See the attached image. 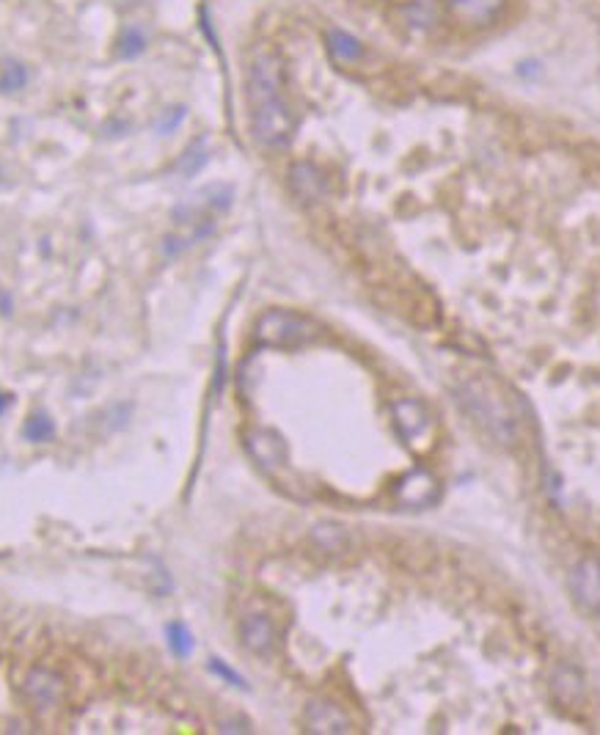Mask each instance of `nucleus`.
<instances>
[{
	"label": "nucleus",
	"instance_id": "14",
	"mask_svg": "<svg viewBox=\"0 0 600 735\" xmlns=\"http://www.w3.org/2000/svg\"><path fill=\"white\" fill-rule=\"evenodd\" d=\"M325 42H328V50H330V55H333L336 61L353 64V61H359V58L364 55L361 42H359L356 36H350L348 31H336V28H333V31H328Z\"/></svg>",
	"mask_w": 600,
	"mask_h": 735
},
{
	"label": "nucleus",
	"instance_id": "8",
	"mask_svg": "<svg viewBox=\"0 0 600 735\" xmlns=\"http://www.w3.org/2000/svg\"><path fill=\"white\" fill-rule=\"evenodd\" d=\"M303 730L306 732H317V735H341V732H350L353 730V721H350V716L341 710L336 702L314 700L303 710Z\"/></svg>",
	"mask_w": 600,
	"mask_h": 735
},
{
	"label": "nucleus",
	"instance_id": "19",
	"mask_svg": "<svg viewBox=\"0 0 600 735\" xmlns=\"http://www.w3.org/2000/svg\"><path fill=\"white\" fill-rule=\"evenodd\" d=\"M314 540L325 548V551H341L348 545V534L341 532L339 526H317L314 529Z\"/></svg>",
	"mask_w": 600,
	"mask_h": 735
},
{
	"label": "nucleus",
	"instance_id": "5",
	"mask_svg": "<svg viewBox=\"0 0 600 735\" xmlns=\"http://www.w3.org/2000/svg\"><path fill=\"white\" fill-rule=\"evenodd\" d=\"M245 449L253 457V463L260 466L268 476L281 479V474L287 471V441L276 433V430H265V427H253L245 433Z\"/></svg>",
	"mask_w": 600,
	"mask_h": 735
},
{
	"label": "nucleus",
	"instance_id": "20",
	"mask_svg": "<svg viewBox=\"0 0 600 735\" xmlns=\"http://www.w3.org/2000/svg\"><path fill=\"white\" fill-rule=\"evenodd\" d=\"M146 50V39L135 31V28H130L122 39H119V58H135V55H141Z\"/></svg>",
	"mask_w": 600,
	"mask_h": 735
},
{
	"label": "nucleus",
	"instance_id": "9",
	"mask_svg": "<svg viewBox=\"0 0 600 735\" xmlns=\"http://www.w3.org/2000/svg\"><path fill=\"white\" fill-rule=\"evenodd\" d=\"M391 414H394V425H397L399 436L405 438V444L416 446L418 441L430 436V414H427V407L421 402L397 399L391 405Z\"/></svg>",
	"mask_w": 600,
	"mask_h": 735
},
{
	"label": "nucleus",
	"instance_id": "12",
	"mask_svg": "<svg viewBox=\"0 0 600 735\" xmlns=\"http://www.w3.org/2000/svg\"><path fill=\"white\" fill-rule=\"evenodd\" d=\"M551 691L556 702H562L565 708H573L584 700V675L575 667L562 664L551 678Z\"/></svg>",
	"mask_w": 600,
	"mask_h": 735
},
{
	"label": "nucleus",
	"instance_id": "4",
	"mask_svg": "<svg viewBox=\"0 0 600 735\" xmlns=\"http://www.w3.org/2000/svg\"><path fill=\"white\" fill-rule=\"evenodd\" d=\"M20 694L28 702V708H34L36 713H50L64 702V678L47 667H34L25 672L23 683H20Z\"/></svg>",
	"mask_w": 600,
	"mask_h": 735
},
{
	"label": "nucleus",
	"instance_id": "16",
	"mask_svg": "<svg viewBox=\"0 0 600 735\" xmlns=\"http://www.w3.org/2000/svg\"><path fill=\"white\" fill-rule=\"evenodd\" d=\"M204 162H207V149H204V141H196L180 160H177V172L182 177H193L204 169Z\"/></svg>",
	"mask_w": 600,
	"mask_h": 735
},
{
	"label": "nucleus",
	"instance_id": "3",
	"mask_svg": "<svg viewBox=\"0 0 600 735\" xmlns=\"http://www.w3.org/2000/svg\"><path fill=\"white\" fill-rule=\"evenodd\" d=\"M256 342L265 348H300L309 345L320 337V325L314 319H309L306 314L290 311V309H270L260 317L253 331Z\"/></svg>",
	"mask_w": 600,
	"mask_h": 735
},
{
	"label": "nucleus",
	"instance_id": "7",
	"mask_svg": "<svg viewBox=\"0 0 600 735\" xmlns=\"http://www.w3.org/2000/svg\"><path fill=\"white\" fill-rule=\"evenodd\" d=\"M573 601L586 612H600V559L586 556L581 559L567 579Z\"/></svg>",
	"mask_w": 600,
	"mask_h": 735
},
{
	"label": "nucleus",
	"instance_id": "10",
	"mask_svg": "<svg viewBox=\"0 0 600 735\" xmlns=\"http://www.w3.org/2000/svg\"><path fill=\"white\" fill-rule=\"evenodd\" d=\"M240 639L242 644L253 652V656H273L279 644V631L268 614H248L240 622Z\"/></svg>",
	"mask_w": 600,
	"mask_h": 735
},
{
	"label": "nucleus",
	"instance_id": "13",
	"mask_svg": "<svg viewBox=\"0 0 600 735\" xmlns=\"http://www.w3.org/2000/svg\"><path fill=\"white\" fill-rule=\"evenodd\" d=\"M290 185L303 201H317L325 193V180L322 174L311 166V162H295L290 172Z\"/></svg>",
	"mask_w": 600,
	"mask_h": 735
},
{
	"label": "nucleus",
	"instance_id": "2",
	"mask_svg": "<svg viewBox=\"0 0 600 735\" xmlns=\"http://www.w3.org/2000/svg\"><path fill=\"white\" fill-rule=\"evenodd\" d=\"M457 399L463 411L496 441L512 444L518 436V419L512 411L509 397L487 377H468L457 388Z\"/></svg>",
	"mask_w": 600,
	"mask_h": 735
},
{
	"label": "nucleus",
	"instance_id": "17",
	"mask_svg": "<svg viewBox=\"0 0 600 735\" xmlns=\"http://www.w3.org/2000/svg\"><path fill=\"white\" fill-rule=\"evenodd\" d=\"M168 644H171V650H174V656H180V659H188L193 652V647H196L191 631L182 622H171L168 625Z\"/></svg>",
	"mask_w": 600,
	"mask_h": 735
},
{
	"label": "nucleus",
	"instance_id": "21",
	"mask_svg": "<svg viewBox=\"0 0 600 735\" xmlns=\"http://www.w3.org/2000/svg\"><path fill=\"white\" fill-rule=\"evenodd\" d=\"M182 119H185V108L182 105H177V108H165L162 113H160V119H157V132L160 135H168V132H174L180 124H182Z\"/></svg>",
	"mask_w": 600,
	"mask_h": 735
},
{
	"label": "nucleus",
	"instance_id": "23",
	"mask_svg": "<svg viewBox=\"0 0 600 735\" xmlns=\"http://www.w3.org/2000/svg\"><path fill=\"white\" fill-rule=\"evenodd\" d=\"M9 402H12V397H6V394H0V414H4V411H6V407H9Z\"/></svg>",
	"mask_w": 600,
	"mask_h": 735
},
{
	"label": "nucleus",
	"instance_id": "15",
	"mask_svg": "<svg viewBox=\"0 0 600 735\" xmlns=\"http://www.w3.org/2000/svg\"><path fill=\"white\" fill-rule=\"evenodd\" d=\"M28 83V69L20 64V61H6L4 66H0V92L4 94H15L20 89H25Z\"/></svg>",
	"mask_w": 600,
	"mask_h": 735
},
{
	"label": "nucleus",
	"instance_id": "1",
	"mask_svg": "<svg viewBox=\"0 0 600 735\" xmlns=\"http://www.w3.org/2000/svg\"><path fill=\"white\" fill-rule=\"evenodd\" d=\"M251 130L265 149H284L295 135V116L284 97V69L270 47H260L248 66L245 83Z\"/></svg>",
	"mask_w": 600,
	"mask_h": 735
},
{
	"label": "nucleus",
	"instance_id": "11",
	"mask_svg": "<svg viewBox=\"0 0 600 735\" xmlns=\"http://www.w3.org/2000/svg\"><path fill=\"white\" fill-rule=\"evenodd\" d=\"M507 6V0H449V12L463 25H487Z\"/></svg>",
	"mask_w": 600,
	"mask_h": 735
},
{
	"label": "nucleus",
	"instance_id": "6",
	"mask_svg": "<svg viewBox=\"0 0 600 735\" xmlns=\"http://www.w3.org/2000/svg\"><path fill=\"white\" fill-rule=\"evenodd\" d=\"M441 496V485L438 479L427 471V468H413L408 471L397 487H394V499L402 505V507H410V510H424V507H433Z\"/></svg>",
	"mask_w": 600,
	"mask_h": 735
},
{
	"label": "nucleus",
	"instance_id": "22",
	"mask_svg": "<svg viewBox=\"0 0 600 735\" xmlns=\"http://www.w3.org/2000/svg\"><path fill=\"white\" fill-rule=\"evenodd\" d=\"M210 670H212L215 675H221L226 683H231V686H237V689H245V681H242L234 670H229L221 659H210Z\"/></svg>",
	"mask_w": 600,
	"mask_h": 735
},
{
	"label": "nucleus",
	"instance_id": "18",
	"mask_svg": "<svg viewBox=\"0 0 600 735\" xmlns=\"http://www.w3.org/2000/svg\"><path fill=\"white\" fill-rule=\"evenodd\" d=\"M23 433H25V438H28V441H34V444H44V441H50V438L55 436V425H53V419H50L47 414H34V416L25 422Z\"/></svg>",
	"mask_w": 600,
	"mask_h": 735
}]
</instances>
